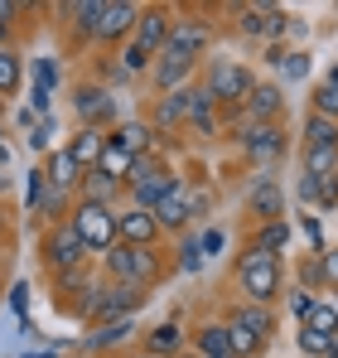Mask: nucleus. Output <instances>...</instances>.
Instances as JSON below:
<instances>
[{"mask_svg":"<svg viewBox=\"0 0 338 358\" xmlns=\"http://www.w3.org/2000/svg\"><path fill=\"white\" fill-rule=\"evenodd\" d=\"M73 199H82V203H107V208H121L126 203V184L112 175H102V170H82L78 179V189H73Z\"/></svg>","mask_w":338,"mask_h":358,"instance_id":"obj_20","label":"nucleus"},{"mask_svg":"<svg viewBox=\"0 0 338 358\" xmlns=\"http://www.w3.org/2000/svg\"><path fill=\"white\" fill-rule=\"evenodd\" d=\"M68 208H73V194L63 189H44V203H39V218L54 228V223H68Z\"/></svg>","mask_w":338,"mask_h":358,"instance_id":"obj_33","label":"nucleus"},{"mask_svg":"<svg viewBox=\"0 0 338 358\" xmlns=\"http://www.w3.org/2000/svg\"><path fill=\"white\" fill-rule=\"evenodd\" d=\"M24 87V54L20 49H0V102L15 97Z\"/></svg>","mask_w":338,"mask_h":358,"instance_id":"obj_30","label":"nucleus"},{"mask_svg":"<svg viewBox=\"0 0 338 358\" xmlns=\"http://www.w3.org/2000/svg\"><path fill=\"white\" fill-rule=\"evenodd\" d=\"M324 83H329V87H338V63L329 68V78H324Z\"/></svg>","mask_w":338,"mask_h":358,"instance_id":"obj_55","label":"nucleus"},{"mask_svg":"<svg viewBox=\"0 0 338 358\" xmlns=\"http://www.w3.org/2000/svg\"><path fill=\"white\" fill-rule=\"evenodd\" d=\"M102 281L155 291L165 281V257H160V247H126V242H116V247L102 252Z\"/></svg>","mask_w":338,"mask_h":358,"instance_id":"obj_2","label":"nucleus"},{"mask_svg":"<svg viewBox=\"0 0 338 358\" xmlns=\"http://www.w3.org/2000/svg\"><path fill=\"white\" fill-rule=\"evenodd\" d=\"M247 208H251L261 223H276V218H285V189H281V179L256 175V179H251V189H247Z\"/></svg>","mask_w":338,"mask_h":358,"instance_id":"obj_19","label":"nucleus"},{"mask_svg":"<svg viewBox=\"0 0 338 358\" xmlns=\"http://www.w3.org/2000/svg\"><path fill=\"white\" fill-rule=\"evenodd\" d=\"M184 349H189V334L179 329V320H165V324L145 329V354H155V358H179Z\"/></svg>","mask_w":338,"mask_h":358,"instance_id":"obj_27","label":"nucleus"},{"mask_svg":"<svg viewBox=\"0 0 338 358\" xmlns=\"http://www.w3.org/2000/svg\"><path fill=\"white\" fill-rule=\"evenodd\" d=\"M300 175L309 179L338 175V145H300Z\"/></svg>","mask_w":338,"mask_h":358,"instance_id":"obj_29","label":"nucleus"},{"mask_svg":"<svg viewBox=\"0 0 338 358\" xmlns=\"http://www.w3.org/2000/svg\"><path fill=\"white\" fill-rule=\"evenodd\" d=\"M135 20H140V5H135V0H102V15H97V34H92V44H102V49H121V44L131 39Z\"/></svg>","mask_w":338,"mask_h":358,"instance_id":"obj_13","label":"nucleus"},{"mask_svg":"<svg viewBox=\"0 0 338 358\" xmlns=\"http://www.w3.org/2000/svg\"><path fill=\"white\" fill-rule=\"evenodd\" d=\"M68 112H73L78 126H97V131H112L121 121L116 117V92L97 78H82V83L68 87Z\"/></svg>","mask_w":338,"mask_h":358,"instance_id":"obj_5","label":"nucleus"},{"mask_svg":"<svg viewBox=\"0 0 338 358\" xmlns=\"http://www.w3.org/2000/svg\"><path fill=\"white\" fill-rule=\"evenodd\" d=\"M150 213H155V223H160L165 238H169V233H184V228L193 223V218H189V179L174 175V184L165 189V199H160Z\"/></svg>","mask_w":338,"mask_h":358,"instance_id":"obj_16","label":"nucleus"},{"mask_svg":"<svg viewBox=\"0 0 338 358\" xmlns=\"http://www.w3.org/2000/svg\"><path fill=\"white\" fill-rule=\"evenodd\" d=\"M102 150H107V131H97V126H78V131L68 136V155H73L82 170H97Z\"/></svg>","mask_w":338,"mask_h":358,"instance_id":"obj_25","label":"nucleus"},{"mask_svg":"<svg viewBox=\"0 0 338 358\" xmlns=\"http://www.w3.org/2000/svg\"><path fill=\"white\" fill-rule=\"evenodd\" d=\"M213 213V194L203 184H189V218H208Z\"/></svg>","mask_w":338,"mask_h":358,"instance_id":"obj_43","label":"nucleus"},{"mask_svg":"<svg viewBox=\"0 0 338 358\" xmlns=\"http://www.w3.org/2000/svg\"><path fill=\"white\" fill-rule=\"evenodd\" d=\"M232 291L247 300V305H271V300L285 291L281 257H266V252L242 247L237 262H232Z\"/></svg>","mask_w":338,"mask_h":358,"instance_id":"obj_1","label":"nucleus"},{"mask_svg":"<svg viewBox=\"0 0 338 358\" xmlns=\"http://www.w3.org/2000/svg\"><path fill=\"white\" fill-rule=\"evenodd\" d=\"M193 63H179V59H155L150 63V87H155V97H169V92H179V87H189L193 83Z\"/></svg>","mask_w":338,"mask_h":358,"instance_id":"obj_24","label":"nucleus"},{"mask_svg":"<svg viewBox=\"0 0 338 358\" xmlns=\"http://www.w3.org/2000/svg\"><path fill=\"white\" fill-rule=\"evenodd\" d=\"M309 112H314V117H329V121H338V87L319 83V87L309 92Z\"/></svg>","mask_w":338,"mask_h":358,"instance_id":"obj_36","label":"nucleus"},{"mask_svg":"<svg viewBox=\"0 0 338 358\" xmlns=\"http://www.w3.org/2000/svg\"><path fill=\"white\" fill-rule=\"evenodd\" d=\"M319 271H324V291H338V247L319 252Z\"/></svg>","mask_w":338,"mask_h":358,"instance_id":"obj_45","label":"nucleus"},{"mask_svg":"<svg viewBox=\"0 0 338 358\" xmlns=\"http://www.w3.org/2000/svg\"><path fill=\"white\" fill-rule=\"evenodd\" d=\"M324 358H338V349H334V354H324Z\"/></svg>","mask_w":338,"mask_h":358,"instance_id":"obj_61","label":"nucleus"},{"mask_svg":"<svg viewBox=\"0 0 338 358\" xmlns=\"http://www.w3.org/2000/svg\"><path fill=\"white\" fill-rule=\"evenodd\" d=\"M68 228H73L78 242L87 247V257H102L107 247H116V208L73 199V208H68Z\"/></svg>","mask_w":338,"mask_h":358,"instance_id":"obj_7","label":"nucleus"},{"mask_svg":"<svg viewBox=\"0 0 338 358\" xmlns=\"http://www.w3.org/2000/svg\"><path fill=\"white\" fill-rule=\"evenodd\" d=\"M0 49H15V29L10 24H0Z\"/></svg>","mask_w":338,"mask_h":358,"instance_id":"obj_53","label":"nucleus"},{"mask_svg":"<svg viewBox=\"0 0 338 358\" xmlns=\"http://www.w3.org/2000/svg\"><path fill=\"white\" fill-rule=\"evenodd\" d=\"M290 238H295V228L285 223V218H276V223H256V233H251V252H266V257H281L285 247H290Z\"/></svg>","mask_w":338,"mask_h":358,"instance_id":"obj_28","label":"nucleus"},{"mask_svg":"<svg viewBox=\"0 0 338 358\" xmlns=\"http://www.w3.org/2000/svg\"><path fill=\"white\" fill-rule=\"evenodd\" d=\"M39 170H44V184H49V189H63V194H73L78 179H82V165L68 155V145H63V150H49V160H44Z\"/></svg>","mask_w":338,"mask_h":358,"instance_id":"obj_26","label":"nucleus"},{"mask_svg":"<svg viewBox=\"0 0 338 358\" xmlns=\"http://www.w3.org/2000/svg\"><path fill=\"white\" fill-rule=\"evenodd\" d=\"M300 145H338V121L304 112V121H300Z\"/></svg>","mask_w":338,"mask_h":358,"instance_id":"obj_31","label":"nucleus"},{"mask_svg":"<svg viewBox=\"0 0 338 358\" xmlns=\"http://www.w3.org/2000/svg\"><path fill=\"white\" fill-rule=\"evenodd\" d=\"M0 117H5V102H0Z\"/></svg>","mask_w":338,"mask_h":358,"instance_id":"obj_62","label":"nucleus"},{"mask_svg":"<svg viewBox=\"0 0 338 358\" xmlns=\"http://www.w3.org/2000/svg\"><path fill=\"white\" fill-rule=\"evenodd\" d=\"M5 160H10V150H5V141H0V170H5Z\"/></svg>","mask_w":338,"mask_h":358,"instance_id":"obj_57","label":"nucleus"},{"mask_svg":"<svg viewBox=\"0 0 338 358\" xmlns=\"http://www.w3.org/2000/svg\"><path fill=\"white\" fill-rule=\"evenodd\" d=\"M314 300H319V296H309V291H300V286H295V291L285 296V305H290V315L304 324V320H309V310H314Z\"/></svg>","mask_w":338,"mask_h":358,"instance_id":"obj_44","label":"nucleus"},{"mask_svg":"<svg viewBox=\"0 0 338 358\" xmlns=\"http://www.w3.org/2000/svg\"><path fill=\"white\" fill-rule=\"evenodd\" d=\"M5 305L15 310L20 324H29V281H10V286H5Z\"/></svg>","mask_w":338,"mask_h":358,"instance_id":"obj_38","label":"nucleus"},{"mask_svg":"<svg viewBox=\"0 0 338 358\" xmlns=\"http://www.w3.org/2000/svg\"><path fill=\"white\" fill-rule=\"evenodd\" d=\"M145 300H150L145 286L102 281V286H97V300H92V324H102V320H121V315H140V310H145Z\"/></svg>","mask_w":338,"mask_h":358,"instance_id":"obj_12","label":"nucleus"},{"mask_svg":"<svg viewBox=\"0 0 338 358\" xmlns=\"http://www.w3.org/2000/svg\"><path fill=\"white\" fill-rule=\"evenodd\" d=\"M295 349L304 358H324L338 349V339H329V334H319V329H309V324H295Z\"/></svg>","mask_w":338,"mask_h":358,"instance_id":"obj_32","label":"nucleus"},{"mask_svg":"<svg viewBox=\"0 0 338 358\" xmlns=\"http://www.w3.org/2000/svg\"><path fill=\"white\" fill-rule=\"evenodd\" d=\"M20 358H58L54 349H44V354H20Z\"/></svg>","mask_w":338,"mask_h":358,"instance_id":"obj_56","label":"nucleus"},{"mask_svg":"<svg viewBox=\"0 0 338 358\" xmlns=\"http://www.w3.org/2000/svg\"><path fill=\"white\" fill-rule=\"evenodd\" d=\"M227 324H242V329H251L261 344H271L276 339V310L271 305H247V300H237L232 310L223 315Z\"/></svg>","mask_w":338,"mask_h":358,"instance_id":"obj_23","label":"nucleus"},{"mask_svg":"<svg viewBox=\"0 0 338 358\" xmlns=\"http://www.w3.org/2000/svg\"><path fill=\"white\" fill-rule=\"evenodd\" d=\"M97 170L126 184V175H131V155H126V150H116L112 141H107V150H102V160H97Z\"/></svg>","mask_w":338,"mask_h":358,"instance_id":"obj_37","label":"nucleus"},{"mask_svg":"<svg viewBox=\"0 0 338 358\" xmlns=\"http://www.w3.org/2000/svg\"><path fill=\"white\" fill-rule=\"evenodd\" d=\"M5 194H10V175L0 170V199H5Z\"/></svg>","mask_w":338,"mask_h":358,"instance_id":"obj_54","label":"nucleus"},{"mask_svg":"<svg viewBox=\"0 0 338 358\" xmlns=\"http://www.w3.org/2000/svg\"><path fill=\"white\" fill-rule=\"evenodd\" d=\"M116 242H126V247H160L165 233H160V223H155L150 208L121 203V208H116Z\"/></svg>","mask_w":338,"mask_h":358,"instance_id":"obj_14","label":"nucleus"},{"mask_svg":"<svg viewBox=\"0 0 338 358\" xmlns=\"http://www.w3.org/2000/svg\"><path fill=\"white\" fill-rule=\"evenodd\" d=\"M58 24L78 39V44H92L97 34V15H102V0H68V5H54Z\"/></svg>","mask_w":338,"mask_h":358,"instance_id":"obj_17","label":"nucleus"},{"mask_svg":"<svg viewBox=\"0 0 338 358\" xmlns=\"http://www.w3.org/2000/svg\"><path fill=\"white\" fill-rule=\"evenodd\" d=\"M276 68H281L285 78H304V73H309V54H304V49H285Z\"/></svg>","mask_w":338,"mask_h":358,"instance_id":"obj_42","label":"nucleus"},{"mask_svg":"<svg viewBox=\"0 0 338 358\" xmlns=\"http://www.w3.org/2000/svg\"><path fill=\"white\" fill-rule=\"evenodd\" d=\"M300 233H304V238H309V247H314V257H319V252H324V247H329V242H324V228H319V218H309V213H304V218H300Z\"/></svg>","mask_w":338,"mask_h":358,"instance_id":"obj_46","label":"nucleus"},{"mask_svg":"<svg viewBox=\"0 0 338 358\" xmlns=\"http://www.w3.org/2000/svg\"><path fill=\"white\" fill-rule=\"evenodd\" d=\"M295 199H300V203H319V179L300 175L295 179Z\"/></svg>","mask_w":338,"mask_h":358,"instance_id":"obj_49","label":"nucleus"},{"mask_svg":"<svg viewBox=\"0 0 338 358\" xmlns=\"http://www.w3.org/2000/svg\"><path fill=\"white\" fill-rule=\"evenodd\" d=\"M242 150H247V160H256V165H271V160H281L285 150H290V136H285L281 121H242V131L232 136Z\"/></svg>","mask_w":338,"mask_h":358,"instance_id":"obj_9","label":"nucleus"},{"mask_svg":"<svg viewBox=\"0 0 338 358\" xmlns=\"http://www.w3.org/2000/svg\"><path fill=\"white\" fill-rule=\"evenodd\" d=\"M295 286H300V291H309V296H314V291H324V271H319V257H314V252L295 262Z\"/></svg>","mask_w":338,"mask_h":358,"instance_id":"obj_34","label":"nucleus"},{"mask_svg":"<svg viewBox=\"0 0 338 358\" xmlns=\"http://www.w3.org/2000/svg\"><path fill=\"white\" fill-rule=\"evenodd\" d=\"M0 296H5V271H0Z\"/></svg>","mask_w":338,"mask_h":358,"instance_id":"obj_59","label":"nucleus"},{"mask_svg":"<svg viewBox=\"0 0 338 358\" xmlns=\"http://www.w3.org/2000/svg\"><path fill=\"white\" fill-rule=\"evenodd\" d=\"M131 358H155V354H145V349H140V354H131Z\"/></svg>","mask_w":338,"mask_h":358,"instance_id":"obj_58","label":"nucleus"},{"mask_svg":"<svg viewBox=\"0 0 338 358\" xmlns=\"http://www.w3.org/2000/svg\"><path fill=\"white\" fill-rule=\"evenodd\" d=\"M198 87L213 97V107L218 112H242V102H247V92L256 87V68L242 59H208L203 63V78H198Z\"/></svg>","mask_w":338,"mask_h":358,"instance_id":"obj_3","label":"nucleus"},{"mask_svg":"<svg viewBox=\"0 0 338 358\" xmlns=\"http://www.w3.org/2000/svg\"><path fill=\"white\" fill-rule=\"evenodd\" d=\"M169 24H174V5H140V20H135L126 49H135L140 59L155 63L160 49H165V39H169Z\"/></svg>","mask_w":338,"mask_h":358,"instance_id":"obj_10","label":"nucleus"},{"mask_svg":"<svg viewBox=\"0 0 338 358\" xmlns=\"http://www.w3.org/2000/svg\"><path fill=\"white\" fill-rule=\"evenodd\" d=\"M107 141H112L116 150H126V155H131V160H140V155H155V131H150V126H145V117L140 121H116L112 131H107Z\"/></svg>","mask_w":338,"mask_h":358,"instance_id":"obj_22","label":"nucleus"},{"mask_svg":"<svg viewBox=\"0 0 338 358\" xmlns=\"http://www.w3.org/2000/svg\"><path fill=\"white\" fill-rule=\"evenodd\" d=\"M34 83H39L44 92H54L58 83H63V73H58V63L49 59V54H44V59H34Z\"/></svg>","mask_w":338,"mask_h":358,"instance_id":"obj_41","label":"nucleus"},{"mask_svg":"<svg viewBox=\"0 0 338 358\" xmlns=\"http://www.w3.org/2000/svg\"><path fill=\"white\" fill-rule=\"evenodd\" d=\"M213 39H218L213 20H203L198 10H174V24H169V39H165V49H160V59H179V63L198 68V63L208 59Z\"/></svg>","mask_w":338,"mask_h":358,"instance_id":"obj_4","label":"nucleus"},{"mask_svg":"<svg viewBox=\"0 0 338 358\" xmlns=\"http://www.w3.org/2000/svg\"><path fill=\"white\" fill-rule=\"evenodd\" d=\"M174 184V170H169V160L155 150V155H140V160H131V175H126V203L131 208H155L160 199H165V189Z\"/></svg>","mask_w":338,"mask_h":358,"instance_id":"obj_6","label":"nucleus"},{"mask_svg":"<svg viewBox=\"0 0 338 358\" xmlns=\"http://www.w3.org/2000/svg\"><path fill=\"white\" fill-rule=\"evenodd\" d=\"M319 208H338V175L319 179Z\"/></svg>","mask_w":338,"mask_h":358,"instance_id":"obj_50","label":"nucleus"},{"mask_svg":"<svg viewBox=\"0 0 338 358\" xmlns=\"http://www.w3.org/2000/svg\"><path fill=\"white\" fill-rule=\"evenodd\" d=\"M49 136H54V121H39V126L29 131V145H34V150H49Z\"/></svg>","mask_w":338,"mask_h":358,"instance_id":"obj_51","label":"nucleus"},{"mask_svg":"<svg viewBox=\"0 0 338 358\" xmlns=\"http://www.w3.org/2000/svg\"><path fill=\"white\" fill-rule=\"evenodd\" d=\"M237 15V34L242 39H256V44H281L290 34V10L285 5H271V0H251V5H232Z\"/></svg>","mask_w":338,"mask_h":358,"instance_id":"obj_8","label":"nucleus"},{"mask_svg":"<svg viewBox=\"0 0 338 358\" xmlns=\"http://www.w3.org/2000/svg\"><path fill=\"white\" fill-rule=\"evenodd\" d=\"M198 247H203V257H218L227 247V233L223 228H203V238H198Z\"/></svg>","mask_w":338,"mask_h":358,"instance_id":"obj_48","label":"nucleus"},{"mask_svg":"<svg viewBox=\"0 0 338 358\" xmlns=\"http://www.w3.org/2000/svg\"><path fill=\"white\" fill-rule=\"evenodd\" d=\"M304 324L319 329V334H329V339H338V305H334V300H314V310H309Z\"/></svg>","mask_w":338,"mask_h":358,"instance_id":"obj_35","label":"nucleus"},{"mask_svg":"<svg viewBox=\"0 0 338 358\" xmlns=\"http://www.w3.org/2000/svg\"><path fill=\"white\" fill-rule=\"evenodd\" d=\"M281 112H285L281 83H261V78H256V87H251L247 102H242V121H281Z\"/></svg>","mask_w":338,"mask_h":358,"instance_id":"obj_21","label":"nucleus"},{"mask_svg":"<svg viewBox=\"0 0 338 358\" xmlns=\"http://www.w3.org/2000/svg\"><path fill=\"white\" fill-rule=\"evenodd\" d=\"M44 170H24V213H39V203H44Z\"/></svg>","mask_w":338,"mask_h":358,"instance_id":"obj_39","label":"nucleus"},{"mask_svg":"<svg viewBox=\"0 0 338 358\" xmlns=\"http://www.w3.org/2000/svg\"><path fill=\"white\" fill-rule=\"evenodd\" d=\"M29 5H20V0H0V24H10L15 29V15H24Z\"/></svg>","mask_w":338,"mask_h":358,"instance_id":"obj_52","label":"nucleus"},{"mask_svg":"<svg viewBox=\"0 0 338 358\" xmlns=\"http://www.w3.org/2000/svg\"><path fill=\"white\" fill-rule=\"evenodd\" d=\"M198 266H203V247H198V238H179V271L193 276Z\"/></svg>","mask_w":338,"mask_h":358,"instance_id":"obj_40","label":"nucleus"},{"mask_svg":"<svg viewBox=\"0 0 338 358\" xmlns=\"http://www.w3.org/2000/svg\"><path fill=\"white\" fill-rule=\"evenodd\" d=\"M29 112H34V117H49V112H54V92H44V87L34 83V87H29Z\"/></svg>","mask_w":338,"mask_h":358,"instance_id":"obj_47","label":"nucleus"},{"mask_svg":"<svg viewBox=\"0 0 338 358\" xmlns=\"http://www.w3.org/2000/svg\"><path fill=\"white\" fill-rule=\"evenodd\" d=\"M0 141H5V121H0Z\"/></svg>","mask_w":338,"mask_h":358,"instance_id":"obj_60","label":"nucleus"},{"mask_svg":"<svg viewBox=\"0 0 338 358\" xmlns=\"http://www.w3.org/2000/svg\"><path fill=\"white\" fill-rule=\"evenodd\" d=\"M39 262H44V271L58 276V271H73V266H87V247L78 242V233L68 228V223H54L44 242H39Z\"/></svg>","mask_w":338,"mask_h":358,"instance_id":"obj_11","label":"nucleus"},{"mask_svg":"<svg viewBox=\"0 0 338 358\" xmlns=\"http://www.w3.org/2000/svg\"><path fill=\"white\" fill-rule=\"evenodd\" d=\"M179 97H184V131H193L198 141H218V107H213V97L198 83L179 87Z\"/></svg>","mask_w":338,"mask_h":358,"instance_id":"obj_15","label":"nucleus"},{"mask_svg":"<svg viewBox=\"0 0 338 358\" xmlns=\"http://www.w3.org/2000/svg\"><path fill=\"white\" fill-rule=\"evenodd\" d=\"M135 329H140V315H121V320H102V324H92V334L82 339L92 354H112V349H126L131 339H135Z\"/></svg>","mask_w":338,"mask_h":358,"instance_id":"obj_18","label":"nucleus"}]
</instances>
